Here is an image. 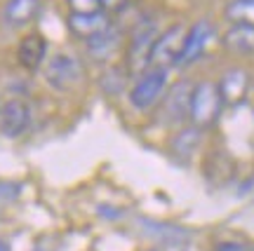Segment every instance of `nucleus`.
<instances>
[{
	"label": "nucleus",
	"instance_id": "f257e3e1",
	"mask_svg": "<svg viewBox=\"0 0 254 251\" xmlns=\"http://www.w3.org/2000/svg\"><path fill=\"white\" fill-rule=\"evenodd\" d=\"M224 110V101L219 97L217 82L212 80H200L190 87L189 97V120L193 122V127L198 129H212L219 122Z\"/></svg>",
	"mask_w": 254,
	"mask_h": 251
},
{
	"label": "nucleus",
	"instance_id": "f03ea898",
	"mask_svg": "<svg viewBox=\"0 0 254 251\" xmlns=\"http://www.w3.org/2000/svg\"><path fill=\"white\" fill-rule=\"evenodd\" d=\"M158 24L153 19H141L134 26L129 43H127V73L129 75H141L144 71H148V59H151V50L158 38Z\"/></svg>",
	"mask_w": 254,
	"mask_h": 251
},
{
	"label": "nucleus",
	"instance_id": "7ed1b4c3",
	"mask_svg": "<svg viewBox=\"0 0 254 251\" xmlns=\"http://www.w3.org/2000/svg\"><path fill=\"white\" fill-rule=\"evenodd\" d=\"M43 78H45V82L52 87V90L71 92L82 82V78H85V68H82V61L78 59V56L59 52V54L50 56V59L45 61Z\"/></svg>",
	"mask_w": 254,
	"mask_h": 251
},
{
	"label": "nucleus",
	"instance_id": "20e7f679",
	"mask_svg": "<svg viewBox=\"0 0 254 251\" xmlns=\"http://www.w3.org/2000/svg\"><path fill=\"white\" fill-rule=\"evenodd\" d=\"M167 80H170V71H165V68H148V71H144L132 85V90H129V103L136 110L153 108L158 101L163 99L165 90H167Z\"/></svg>",
	"mask_w": 254,
	"mask_h": 251
},
{
	"label": "nucleus",
	"instance_id": "39448f33",
	"mask_svg": "<svg viewBox=\"0 0 254 251\" xmlns=\"http://www.w3.org/2000/svg\"><path fill=\"white\" fill-rule=\"evenodd\" d=\"M184 36H186V26L184 24H172L165 31H160L153 43V50H151L148 68H165V71H170L172 66H177L179 54H182Z\"/></svg>",
	"mask_w": 254,
	"mask_h": 251
},
{
	"label": "nucleus",
	"instance_id": "423d86ee",
	"mask_svg": "<svg viewBox=\"0 0 254 251\" xmlns=\"http://www.w3.org/2000/svg\"><path fill=\"white\" fill-rule=\"evenodd\" d=\"M219 97L224 101V106H240L245 103L252 90V75L243 66H231L221 73V78L217 80Z\"/></svg>",
	"mask_w": 254,
	"mask_h": 251
},
{
	"label": "nucleus",
	"instance_id": "0eeeda50",
	"mask_svg": "<svg viewBox=\"0 0 254 251\" xmlns=\"http://www.w3.org/2000/svg\"><path fill=\"white\" fill-rule=\"evenodd\" d=\"M214 38H217V26H214L209 19H200V21H195V24L186 31V36H184L182 54H179L177 66H189V63L198 61Z\"/></svg>",
	"mask_w": 254,
	"mask_h": 251
},
{
	"label": "nucleus",
	"instance_id": "6e6552de",
	"mask_svg": "<svg viewBox=\"0 0 254 251\" xmlns=\"http://www.w3.org/2000/svg\"><path fill=\"white\" fill-rule=\"evenodd\" d=\"M31 127V106L24 99H9L0 106V134L19 139Z\"/></svg>",
	"mask_w": 254,
	"mask_h": 251
},
{
	"label": "nucleus",
	"instance_id": "1a4fd4ad",
	"mask_svg": "<svg viewBox=\"0 0 254 251\" xmlns=\"http://www.w3.org/2000/svg\"><path fill=\"white\" fill-rule=\"evenodd\" d=\"M190 87L189 82H177L170 92L163 94V108H160V115H163L165 122L170 125H177V122H184L189 117V97H190Z\"/></svg>",
	"mask_w": 254,
	"mask_h": 251
},
{
	"label": "nucleus",
	"instance_id": "9d476101",
	"mask_svg": "<svg viewBox=\"0 0 254 251\" xmlns=\"http://www.w3.org/2000/svg\"><path fill=\"white\" fill-rule=\"evenodd\" d=\"M66 24H68V31H71L73 36L87 43L90 38L99 36L101 31H106V28L111 26V19H109V14H106V9L82 12V14H73V12H68Z\"/></svg>",
	"mask_w": 254,
	"mask_h": 251
},
{
	"label": "nucleus",
	"instance_id": "9b49d317",
	"mask_svg": "<svg viewBox=\"0 0 254 251\" xmlns=\"http://www.w3.org/2000/svg\"><path fill=\"white\" fill-rule=\"evenodd\" d=\"M17 61L26 71H40L47 61V40L40 33H28L19 40Z\"/></svg>",
	"mask_w": 254,
	"mask_h": 251
},
{
	"label": "nucleus",
	"instance_id": "f8f14e48",
	"mask_svg": "<svg viewBox=\"0 0 254 251\" xmlns=\"http://www.w3.org/2000/svg\"><path fill=\"white\" fill-rule=\"evenodd\" d=\"M40 12V0H7L2 9L5 24L12 28H21L31 24Z\"/></svg>",
	"mask_w": 254,
	"mask_h": 251
},
{
	"label": "nucleus",
	"instance_id": "ddd939ff",
	"mask_svg": "<svg viewBox=\"0 0 254 251\" xmlns=\"http://www.w3.org/2000/svg\"><path fill=\"white\" fill-rule=\"evenodd\" d=\"M221 45L226 47L231 54H236V56H254V28L233 24L224 33Z\"/></svg>",
	"mask_w": 254,
	"mask_h": 251
},
{
	"label": "nucleus",
	"instance_id": "4468645a",
	"mask_svg": "<svg viewBox=\"0 0 254 251\" xmlns=\"http://www.w3.org/2000/svg\"><path fill=\"white\" fill-rule=\"evenodd\" d=\"M118 45H120V31L113 28V24H111L106 31H101L99 36H94L87 40V52H90L97 61H106V59H111V56L116 54Z\"/></svg>",
	"mask_w": 254,
	"mask_h": 251
},
{
	"label": "nucleus",
	"instance_id": "2eb2a0df",
	"mask_svg": "<svg viewBox=\"0 0 254 251\" xmlns=\"http://www.w3.org/2000/svg\"><path fill=\"white\" fill-rule=\"evenodd\" d=\"M224 17L233 26H250L254 28V0H228L224 7Z\"/></svg>",
	"mask_w": 254,
	"mask_h": 251
},
{
	"label": "nucleus",
	"instance_id": "dca6fc26",
	"mask_svg": "<svg viewBox=\"0 0 254 251\" xmlns=\"http://www.w3.org/2000/svg\"><path fill=\"white\" fill-rule=\"evenodd\" d=\"M200 141H202V129H198V127H186V129H179L177 136L172 139V151L177 157H189L200 146Z\"/></svg>",
	"mask_w": 254,
	"mask_h": 251
},
{
	"label": "nucleus",
	"instance_id": "f3484780",
	"mask_svg": "<svg viewBox=\"0 0 254 251\" xmlns=\"http://www.w3.org/2000/svg\"><path fill=\"white\" fill-rule=\"evenodd\" d=\"M66 5L73 14H82V12H97L101 9L99 0H66Z\"/></svg>",
	"mask_w": 254,
	"mask_h": 251
},
{
	"label": "nucleus",
	"instance_id": "a211bd4d",
	"mask_svg": "<svg viewBox=\"0 0 254 251\" xmlns=\"http://www.w3.org/2000/svg\"><path fill=\"white\" fill-rule=\"evenodd\" d=\"M214 251H250L243 242H219Z\"/></svg>",
	"mask_w": 254,
	"mask_h": 251
},
{
	"label": "nucleus",
	"instance_id": "6ab92c4d",
	"mask_svg": "<svg viewBox=\"0 0 254 251\" xmlns=\"http://www.w3.org/2000/svg\"><path fill=\"white\" fill-rule=\"evenodd\" d=\"M101 2V9H118V7H123L127 0H99Z\"/></svg>",
	"mask_w": 254,
	"mask_h": 251
},
{
	"label": "nucleus",
	"instance_id": "aec40b11",
	"mask_svg": "<svg viewBox=\"0 0 254 251\" xmlns=\"http://www.w3.org/2000/svg\"><path fill=\"white\" fill-rule=\"evenodd\" d=\"M0 251H9V247L5 242H2V240H0Z\"/></svg>",
	"mask_w": 254,
	"mask_h": 251
},
{
	"label": "nucleus",
	"instance_id": "412c9836",
	"mask_svg": "<svg viewBox=\"0 0 254 251\" xmlns=\"http://www.w3.org/2000/svg\"><path fill=\"white\" fill-rule=\"evenodd\" d=\"M148 251H155V249H148Z\"/></svg>",
	"mask_w": 254,
	"mask_h": 251
}]
</instances>
